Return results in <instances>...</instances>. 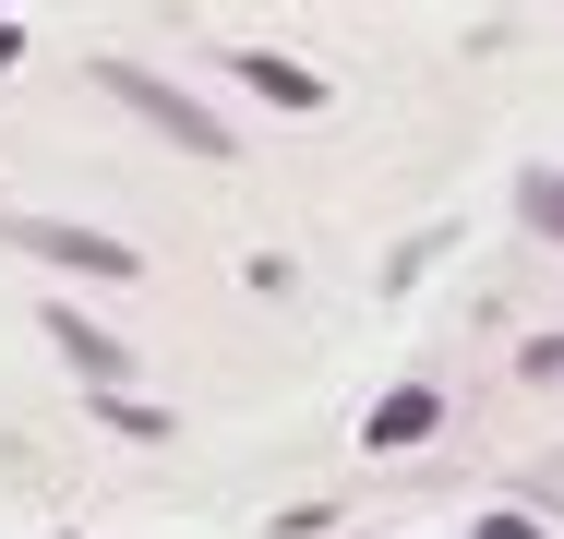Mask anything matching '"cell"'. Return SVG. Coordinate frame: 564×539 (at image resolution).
I'll use <instances>...</instances> for the list:
<instances>
[{
    "label": "cell",
    "mask_w": 564,
    "mask_h": 539,
    "mask_svg": "<svg viewBox=\"0 0 564 539\" xmlns=\"http://www.w3.org/2000/svg\"><path fill=\"white\" fill-rule=\"evenodd\" d=\"M529 384H564V336H541V348H529Z\"/></svg>",
    "instance_id": "7"
},
{
    "label": "cell",
    "mask_w": 564,
    "mask_h": 539,
    "mask_svg": "<svg viewBox=\"0 0 564 539\" xmlns=\"http://www.w3.org/2000/svg\"><path fill=\"white\" fill-rule=\"evenodd\" d=\"M228 73H240V85H264L276 108H325V85H313L301 61H276V48H228Z\"/></svg>",
    "instance_id": "3"
},
{
    "label": "cell",
    "mask_w": 564,
    "mask_h": 539,
    "mask_svg": "<svg viewBox=\"0 0 564 539\" xmlns=\"http://www.w3.org/2000/svg\"><path fill=\"white\" fill-rule=\"evenodd\" d=\"M97 85H109V97L132 108V120H156V132H181L193 156H228V120H217V108H193L181 85H156V73H132V61H97Z\"/></svg>",
    "instance_id": "1"
},
{
    "label": "cell",
    "mask_w": 564,
    "mask_h": 539,
    "mask_svg": "<svg viewBox=\"0 0 564 539\" xmlns=\"http://www.w3.org/2000/svg\"><path fill=\"white\" fill-rule=\"evenodd\" d=\"M0 240L12 252H36V264H85V276H132V252L97 240V228H61V216H0Z\"/></svg>",
    "instance_id": "2"
},
{
    "label": "cell",
    "mask_w": 564,
    "mask_h": 539,
    "mask_svg": "<svg viewBox=\"0 0 564 539\" xmlns=\"http://www.w3.org/2000/svg\"><path fill=\"white\" fill-rule=\"evenodd\" d=\"M48 336H61V348H73V360H85L97 384H132V360H120V336H97L85 312H61V300H48Z\"/></svg>",
    "instance_id": "4"
},
{
    "label": "cell",
    "mask_w": 564,
    "mask_h": 539,
    "mask_svg": "<svg viewBox=\"0 0 564 539\" xmlns=\"http://www.w3.org/2000/svg\"><path fill=\"white\" fill-rule=\"evenodd\" d=\"M529 228H553V240H564V168H529Z\"/></svg>",
    "instance_id": "6"
},
{
    "label": "cell",
    "mask_w": 564,
    "mask_h": 539,
    "mask_svg": "<svg viewBox=\"0 0 564 539\" xmlns=\"http://www.w3.org/2000/svg\"><path fill=\"white\" fill-rule=\"evenodd\" d=\"M480 539H541V528H529V516H492V528H480Z\"/></svg>",
    "instance_id": "8"
},
{
    "label": "cell",
    "mask_w": 564,
    "mask_h": 539,
    "mask_svg": "<svg viewBox=\"0 0 564 539\" xmlns=\"http://www.w3.org/2000/svg\"><path fill=\"white\" fill-rule=\"evenodd\" d=\"M421 431H433V396H384L372 408V443H421Z\"/></svg>",
    "instance_id": "5"
}]
</instances>
